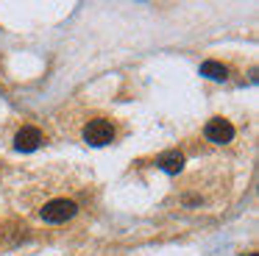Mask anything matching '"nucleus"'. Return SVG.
Returning <instances> with one entry per match:
<instances>
[{"instance_id":"20e7f679","label":"nucleus","mask_w":259,"mask_h":256,"mask_svg":"<svg viewBox=\"0 0 259 256\" xmlns=\"http://www.w3.org/2000/svg\"><path fill=\"white\" fill-rule=\"evenodd\" d=\"M42 142H45V137H42V131H39V128H34V125H23L17 131V137H14V148L23 150V153L36 150Z\"/></svg>"},{"instance_id":"0eeeda50","label":"nucleus","mask_w":259,"mask_h":256,"mask_svg":"<svg viewBox=\"0 0 259 256\" xmlns=\"http://www.w3.org/2000/svg\"><path fill=\"white\" fill-rule=\"evenodd\" d=\"M184 203H187V206H195V203H201V198H195V195H187Z\"/></svg>"},{"instance_id":"f257e3e1","label":"nucleus","mask_w":259,"mask_h":256,"mask_svg":"<svg viewBox=\"0 0 259 256\" xmlns=\"http://www.w3.org/2000/svg\"><path fill=\"white\" fill-rule=\"evenodd\" d=\"M84 139L90 145H95V148H103V145H109L114 139V125L109 120H103V117H95V120H90L84 125Z\"/></svg>"},{"instance_id":"39448f33","label":"nucleus","mask_w":259,"mask_h":256,"mask_svg":"<svg viewBox=\"0 0 259 256\" xmlns=\"http://www.w3.org/2000/svg\"><path fill=\"white\" fill-rule=\"evenodd\" d=\"M159 167H162L167 176H179V173L184 170V156H181L179 150H167V153L159 159Z\"/></svg>"},{"instance_id":"f03ea898","label":"nucleus","mask_w":259,"mask_h":256,"mask_svg":"<svg viewBox=\"0 0 259 256\" xmlns=\"http://www.w3.org/2000/svg\"><path fill=\"white\" fill-rule=\"evenodd\" d=\"M75 211H78V206H75L73 200L56 198V200H51V203H45V209H42V220L45 223H67L70 217H75Z\"/></svg>"},{"instance_id":"423d86ee","label":"nucleus","mask_w":259,"mask_h":256,"mask_svg":"<svg viewBox=\"0 0 259 256\" xmlns=\"http://www.w3.org/2000/svg\"><path fill=\"white\" fill-rule=\"evenodd\" d=\"M201 75L212 78V81H226V78H229V67L209 59V61H203V64H201Z\"/></svg>"},{"instance_id":"6e6552de","label":"nucleus","mask_w":259,"mask_h":256,"mask_svg":"<svg viewBox=\"0 0 259 256\" xmlns=\"http://www.w3.org/2000/svg\"><path fill=\"white\" fill-rule=\"evenodd\" d=\"M251 256H253V253H251Z\"/></svg>"},{"instance_id":"7ed1b4c3","label":"nucleus","mask_w":259,"mask_h":256,"mask_svg":"<svg viewBox=\"0 0 259 256\" xmlns=\"http://www.w3.org/2000/svg\"><path fill=\"white\" fill-rule=\"evenodd\" d=\"M203 137L214 145H226V142L234 139V125H231L229 120H223V117H212V120L203 125Z\"/></svg>"}]
</instances>
